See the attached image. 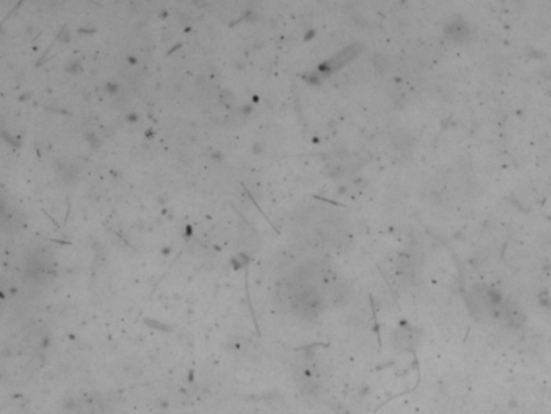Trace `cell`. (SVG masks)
Here are the masks:
<instances>
[{"instance_id":"1","label":"cell","mask_w":551,"mask_h":414,"mask_svg":"<svg viewBox=\"0 0 551 414\" xmlns=\"http://www.w3.org/2000/svg\"><path fill=\"white\" fill-rule=\"evenodd\" d=\"M293 308L297 314L304 319H312L322 309V301L314 291L306 290L299 293L296 298H293Z\"/></svg>"},{"instance_id":"2","label":"cell","mask_w":551,"mask_h":414,"mask_svg":"<svg viewBox=\"0 0 551 414\" xmlns=\"http://www.w3.org/2000/svg\"><path fill=\"white\" fill-rule=\"evenodd\" d=\"M446 32L455 39V41H465V39L469 37L470 34V29L469 26L465 24L464 21H461V19H456L455 23L448 24V29H446Z\"/></svg>"}]
</instances>
